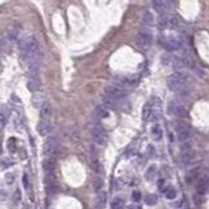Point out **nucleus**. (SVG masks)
<instances>
[{
  "label": "nucleus",
  "instance_id": "nucleus-1",
  "mask_svg": "<svg viewBox=\"0 0 209 209\" xmlns=\"http://www.w3.org/2000/svg\"><path fill=\"white\" fill-rule=\"evenodd\" d=\"M21 47V54H22V58L27 60V62L30 63V66L34 63H38V61H40L39 54H40V47H39V41L36 40V38L31 36H25L21 39L19 43Z\"/></svg>",
  "mask_w": 209,
  "mask_h": 209
},
{
  "label": "nucleus",
  "instance_id": "nucleus-2",
  "mask_svg": "<svg viewBox=\"0 0 209 209\" xmlns=\"http://www.w3.org/2000/svg\"><path fill=\"white\" fill-rule=\"evenodd\" d=\"M186 83H187V76H186L183 73H179V71H177V73L169 75L168 79H167V86H168V89H169L170 92H176V93L179 92L182 88H185Z\"/></svg>",
  "mask_w": 209,
  "mask_h": 209
},
{
  "label": "nucleus",
  "instance_id": "nucleus-3",
  "mask_svg": "<svg viewBox=\"0 0 209 209\" xmlns=\"http://www.w3.org/2000/svg\"><path fill=\"white\" fill-rule=\"evenodd\" d=\"M105 93H106V96L114 98L115 101L124 99L128 96L127 89L121 88V86H119V85H107L106 89H105Z\"/></svg>",
  "mask_w": 209,
  "mask_h": 209
},
{
  "label": "nucleus",
  "instance_id": "nucleus-4",
  "mask_svg": "<svg viewBox=\"0 0 209 209\" xmlns=\"http://www.w3.org/2000/svg\"><path fill=\"white\" fill-rule=\"evenodd\" d=\"M176 132L178 136V140L181 142H187L191 137V128L189 124H186L185 121H179L176 125Z\"/></svg>",
  "mask_w": 209,
  "mask_h": 209
},
{
  "label": "nucleus",
  "instance_id": "nucleus-5",
  "mask_svg": "<svg viewBox=\"0 0 209 209\" xmlns=\"http://www.w3.org/2000/svg\"><path fill=\"white\" fill-rule=\"evenodd\" d=\"M90 134H92V140L94 141V143L97 145L102 146V145H106V141H107V134L105 132V129L102 127H93L92 131H90Z\"/></svg>",
  "mask_w": 209,
  "mask_h": 209
},
{
  "label": "nucleus",
  "instance_id": "nucleus-6",
  "mask_svg": "<svg viewBox=\"0 0 209 209\" xmlns=\"http://www.w3.org/2000/svg\"><path fill=\"white\" fill-rule=\"evenodd\" d=\"M151 43H153V34L148 30H145V28L140 30V32L137 34V44L143 49H146L147 47H150Z\"/></svg>",
  "mask_w": 209,
  "mask_h": 209
},
{
  "label": "nucleus",
  "instance_id": "nucleus-7",
  "mask_svg": "<svg viewBox=\"0 0 209 209\" xmlns=\"http://www.w3.org/2000/svg\"><path fill=\"white\" fill-rule=\"evenodd\" d=\"M160 43L163 44V47L167 50H178L181 48V41L176 38H167V36H161L160 38Z\"/></svg>",
  "mask_w": 209,
  "mask_h": 209
},
{
  "label": "nucleus",
  "instance_id": "nucleus-8",
  "mask_svg": "<svg viewBox=\"0 0 209 209\" xmlns=\"http://www.w3.org/2000/svg\"><path fill=\"white\" fill-rule=\"evenodd\" d=\"M60 150H61V146L58 145V142H57L56 140H53V138L48 140L44 143V151H45V154L48 156H50V157H53L54 155L58 154Z\"/></svg>",
  "mask_w": 209,
  "mask_h": 209
},
{
  "label": "nucleus",
  "instance_id": "nucleus-9",
  "mask_svg": "<svg viewBox=\"0 0 209 209\" xmlns=\"http://www.w3.org/2000/svg\"><path fill=\"white\" fill-rule=\"evenodd\" d=\"M168 110H169L170 114L176 115V116H178V118H185L187 115L186 107L179 102H170L169 106H168Z\"/></svg>",
  "mask_w": 209,
  "mask_h": 209
},
{
  "label": "nucleus",
  "instance_id": "nucleus-10",
  "mask_svg": "<svg viewBox=\"0 0 209 209\" xmlns=\"http://www.w3.org/2000/svg\"><path fill=\"white\" fill-rule=\"evenodd\" d=\"M194 156H195V151L190 146L182 147V153H181V163L182 164H189L194 159Z\"/></svg>",
  "mask_w": 209,
  "mask_h": 209
},
{
  "label": "nucleus",
  "instance_id": "nucleus-11",
  "mask_svg": "<svg viewBox=\"0 0 209 209\" xmlns=\"http://www.w3.org/2000/svg\"><path fill=\"white\" fill-rule=\"evenodd\" d=\"M138 82H140V75H133L131 77L124 79V82H121L119 86L125 88V89H133V88H136V86L138 85Z\"/></svg>",
  "mask_w": 209,
  "mask_h": 209
},
{
  "label": "nucleus",
  "instance_id": "nucleus-12",
  "mask_svg": "<svg viewBox=\"0 0 209 209\" xmlns=\"http://www.w3.org/2000/svg\"><path fill=\"white\" fill-rule=\"evenodd\" d=\"M208 187H209V182L207 178H199L195 183V190L198 192V195H201V196L208 191Z\"/></svg>",
  "mask_w": 209,
  "mask_h": 209
},
{
  "label": "nucleus",
  "instance_id": "nucleus-13",
  "mask_svg": "<svg viewBox=\"0 0 209 209\" xmlns=\"http://www.w3.org/2000/svg\"><path fill=\"white\" fill-rule=\"evenodd\" d=\"M38 131L41 136H47L48 133H50L52 131V124H50V120L49 119H41L40 123L38 125Z\"/></svg>",
  "mask_w": 209,
  "mask_h": 209
},
{
  "label": "nucleus",
  "instance_id": "nucleus-14",
  "mask_svg": "<svg viewBox=\"0 0 209 209\" xmlns=\"http://www.w3.org/2000/svg\"><path fill=\"white\" fill-rule=\"evenodd\" d=\"M43 168H44L45 173H53L54 169H56V159L54 157H45L44 160H43Z\"/></svg>",
  "mask_w": 209,
  "mask_h": 209
},
{
  "label": "nucleus",
  "instance_id": "nucleus-15",
  "mask_svg": "<svg viewBox=\"0 0 209 209\" xmlns=\"http://www.w3.org/2000/svg\"><path fill=\"white\" fill-rule=\"evenodd\" d=\"M153 5L157 12H160L163 14H165L170 9V6H169L170 3L169 2H159V0H155V2H153Z\"/></svg>",
  "mask_w": 209,
  "mask_h": 209
},
{
  "label": "nucleus",
  "instance_id": "nucleus-16",
  "mask_svg": "<svg viewBox=\"0 0 209 209\" xmlns=\"http://www.w3.org/2000/svg\"><path fill=\"white\" fill-rule=\"evenodd\" d=\"M107 201V195L106 192H99L94 199V208L96 209H103Z\"/></svg>",
  "mask_w": 209,
  "mask_h": 209
},
{
  "label": "nucleus",
  "instance_id": "nucleus-17",
  "mask_svg": "<svg viewBox=\"0 0 209 209\" xmlns=\"http://www.w3.org/2000/svg\"><path fill=\"white\" fill-rule=\"evenodd\" d=\"M153 112H154V109H153V106H151L150 102L145 103V106H143V110H142V119L147 121L151 119V116H153Z\"/></svg>",
  "mask_w": 209,
  "mask_h": 209
},
{
  "label": "nucleus",
  "instance_id": "nucleus-18",
  "mask_svg": "<svg viewBox=\"0 0 209 209\" xmlns=\"http://www.w3.org/2000/svg\"><path fill=\"white\" fill-rule=\"evenodd\" d=\"M189 66L191 67V70H192L194 73H195L198 76H200V77H204V76H205V73H204L203 67H201L200 65H199L198 62H195L194 60H191V61H190V65H189Z\"/></svg>",
  "mask_w": 209,
  "mask_h": 209
},
{
  "label": "nucleus",
  "instance_id": "nucleus-19",
  "mask_svg": "<svg viewBox=\"0 0 209 209\" xmlns=\"http://www.w3.org/2000/svg\"><path fill=\"white\" fill-rule=\"evenodd\" d=\"M200 169L199 168H194V169H191L189 173L186 174V182L187 183H192V182H195V181H198V177H199V172Z\"/></svg>",
  "mask_w": 209,
  "mask_h": 209
},
{
  "label": "nucleus",
  "instance_id": "nucleus-20",
  "mask_svg": "<svg viewBox=\"0 0 209 209\" xmlns=\"http://www.w3.org/2000/svg\"><path fill=\"white\" fill-rule=\"evenodd\" d=\"M151 137H153L155 141H159L161 138V137H163V128H161V125H159V124L153 125V128H151Z\"/></svg>",
  "mask_w": 209,
  "mask_h": 209
},
{
  "label": "nucleus",
  "instance_id": "nucleus-21",
  "mask_svg": "<svg viewBox=\"0 0 209 209\" xmlns=\"http://www.w3.org/2000/svg\"><path fill=\"white\" fill-rule=\"evenodd\" d=\"M191 94H192V89L189 88V86H185V88H182L179 92H177V99H178V101L187 99Z\"/></svg>",
  "mask_w": 209,
  "mask_h": 209
},
{
  "label": "nucleus",
  "instance_id": "nucleus-22",
  "mask_svg": "<svg viewBox=\"0 0 209 209\" xmlns=\"http://www.w3.org/2000/svg\"><path fill=\"white\" fill-rule=\"evenodd\" d=\"M40 115H41L43 119H49V116L52 115V106H50L49 102L43 103L41 110H40Z\"/></svg>",
  "mask_w": 209,
  "mask_h": 209
},
{
  "label": "nucleus",
  "instance_id": "nucleus-23",
  "mask_svg": "<svg viewBox=\"0 0 209 209\" xmlns=\"http://www.w3.org/2000/svg\"><path fill=\"white\" fill-rule=\"evenodd\" d=\"M170 26V17L165 16V14H161L159 21H157V27L160 28V30H164V28H167Z\"/></svg>",
  "mask_w": 209,
  "mask_h": 209
},
{
  "label": "nucleus",
  "instance_id": "nucleus-24",
  "mask_svg": "<svg viewBox=\"0 0 209 209\" xmlns=\"http://www.w3.org/2000/svg\"><path fill=\"white\" fill-rule=\"evenodd\" d=\"M142 22L143 25H146V26H151L154 22H155V18H154V14L151 13L150 10H146L145 13H143V18H142Z\"/></svg>",
  "mask_w": 209,
  "mask_h": 209
},
{
  "label": "nucleus",
  "instance_id": "nucleus-25",
  "mask_svg": "<svg viewBox=\"0 0 209 209\" xmlns=\"http://www.w3.org/2000/svg\"><path fill=\"white\" fill-rule=\"evenodd\" d=\"M103 103H105V106L107 107V109H110V110L116 107V101H115L114 98H111V97H109V96H106V94L103 97Z\"/></svg>",
  "mask_w": 209,
  "mask_h": 209
},
{
  "label": "nucleus",
  "instance_id": "nucleus-26",
  "mask_svg": "<svg viewBox=\"0 0 209 209\" xmlns=\"http://www.w3.org/2000/svg\"><path fill=\"white\" fill-rule=\"evenodd\" d=\"M111 209H124V200L121 198H115L111 201Z\"/></svg>",
  "mask_w": 209,
  "mask_h": 209
},
{
  "label": "nucleus",
  "instance_id": "nucleus-27",
  "mask_svg": "<svg viewBox=\"0 0 209 209\" xmlns=\"http://www.w3.org/2000/svg\"><path fill=\"white\" fill-rule=\"evenodd\" d=\"M156 174V167L155 165H151V167H148L147 172H146V179L147 181H151Z\"/></svg>",
  "mask_w": 209,
  "mask_h": 209
},
{
  "label": "nucleus",
  "instance_id": "nucleus-28",
  "mask_svg": "<svg viewBox=\"0 0 209 209\" xmlns=\"http://www.w3.org/2000/svg\"><path fill=\"white\" fill-rule=\"evenodd\" d=\"M156 201H157V198H156L155 194H150V195H147V196L145 198V203H146L147 205H155Z\"/></svg>",
  "mask_w": 209,
  "mask_h": 209
},
{
  "label": "nucleus",
  "instance_id": "nucleus-29",
  "mask_svg": "<svg viewBox=\"0 0 209 209\" xmlns=\"http://www.w3.org/2000/svg\"><path fill=\"white\" fill-rule=\"evenodd\" d=\"M92 185H93V190L97 191V192H99V190L103 187V181H102L101 178H96L94 181H93Z\"/></svg>",
  "mask_w": 209,
  "mask_h": 209
},
{
  "label": "nucleus",
  "instance_id": "nucleus-30",
  "mask_svg": "<svg viewBox=\"0 0 209 209\" xmlns=\"http://www.w3.org/2000/svg\"><path fill=\"white\" fill-rule=\"evenodd\" d=\"M165 196H167V199H169V200L174 199V198L177 196V191H176V189H173V187H168L167 192H165Z\"/></svg>",
  "mask_w": 209,
  "mask_h": 209
},
{
  "label": "nucleus",
  "instance_id": "nucleus-31",
  "mask_svg": "<svg viewBox=\"0 0 209 209\" xmlns=\"http://www.w3.org/2000/svg\"><path fill=\"white\" fill-rule=\"evenodd\" d=\"M57 192V185H48L47 186V194L49 195H54Z\"/></svg>",
  "mask_w": 209,
  "mask_h": 209
},
{
  "label": "nucleus",
  "instance_id": "nucleus-32",
  "mask_svg": "<svg viewBox=\"0 0 209 209\" xmlns=\"http://www.w3.org/2000/svg\"><path fill=\"white\" fill-rule=\"evenodd\" d=\"M132 200L134 201V203H138V201L141 200V192L140 191H133L132 192Z\"/></svg>",
  "mask_w": 209,
  "mask_h": 209
},
{
  "label": "nucleus",
  "instance_id": "nucleus-33",
  "mask_svg": "<svg viewBox=\"0 0 209 209\" xmlns=\"http://www.w3.org/2000/svg\"><path fill=\"white\" fill-rule=\"evenodd\" d=\"M5 181H6L8 185H12L14 182V174L13 173H6L5 174Z\"/></svg>",
  "mask_w": 209,
  "mask_h": 209
},
{
  "label": "nucleus",
  "instance_id": "nucleus-34",
  "mask_svg": "<svg viewBox=\"0 0 209 209\" xmlns=\"http://www.w3.org/2000/svg\"><path fill=\"white\" fill-rule=\"evenodd\" d=\"M96 112H97L98 116H105V115H106V110H105L103 106H98L97 109H96Z\"/></svg>",
  "mask_w": 209,
  "mask_h": 209
},
{
  "label": "nucleus",
  "instance_id": "nucleus-35",
  "mask_svg": "<svg viewBox=\"0 0 209 209\" xmlns=\"http://www.w3.org/2000/svg\"><path fill=\"white\" fill-rule=\"evenodd\" d=\"M90 167L94 169L96 172H99V161H97V160H92V161H90Z\"/></svg>",
  "mask_w": 209,
  "mask_h": 209
},
{
  "label": "nucleus",
  "instance_id": "nucleus-36",
  "mask_svg": "<svg viewBox=\"0 0 209 209\" xmlns=\"http://www.w3.org/2000/svg\"><path fill=\"white\" fill-rule=\"evenodd\" d=\"M157 187H159L160 191H164V192H167V190H168V189H165V187H164V179H159V182H157Z\"/></svg>",
  "mask_w": 209,
  "mask_h": 209
},
{
  "label": "nucleus",
  "instance_id": "nucleus-37",
  "mask_svg": "<svg viewBox=\"0 0 209 209\" xmlns=\"http://www.w3.org/2000/svg\"><path fill=\"white\" fill-rule=\"evenodd\" d=\"M147 151H148V155L150 156H153L155 154V148H154V146H151V145L147 147Z\"/></svg>",
  "mask_w": 209,
  "mask_h": 209
},
{
  "label": "nucleus",
  "instance_id": "nucleus-38",
  "mask_svg": "<svg viewBox=\"0 0 209 209\" xmlns=\"http://www.w3.org/2000/svg\"><path fill=\"white\" fill-rule=\"evenodd\" d=\"M28 185H30V183H28V177L25 174V176H23V186H25L26 189H27V187H28Z\"/></svg>",
  "mask_w": 209,
  "mask_h": 209
},
{
  "label": "nucleus",
  "instance_id": "nucleus-39",
  "mask_svg": "<svg viewBox=\"0 0 209 209\" xmlns=\"http://www.w3.org/2000/svg\"><path fill=\"white\" fill-rule=\"evenodd\" d=\"M19 199H21V192H19V190H17L14 192V200H19Z\"/></svg>",
  "mask_w": 209,
  "mask_h": 209
},
{
  "label": "nucleus",
  "instance_id": "nucleus-40",
  "mask_svg": "<svg viewBox=\"0 0 209 209\" xmlns=\"http://www.w3.org/2000/svg\"><path fill=\"white\" fill-rule=\"evenodd\" d=\"M4 123H5V118H4V115L2 114V128L4 127Z\"/></svg>",
  "mask_w": 209,
  "mask_h": 209
},
{
  "label": "nucleus",
  "instance_id": "nucleus-41",
  "mask_svg": "<svg viewBox=\"0 0 209 209\" xmlns=\"http://www.w3.org/2000/svg\"><path fill=\"white\" fill-rule=\"evenodd\" d=\"M129 209H141V208H140V207H136V205H133V207H131Z\"/></svg>",
  "mask_w": 209,
  "mask_h": 209
}]
</instances>
